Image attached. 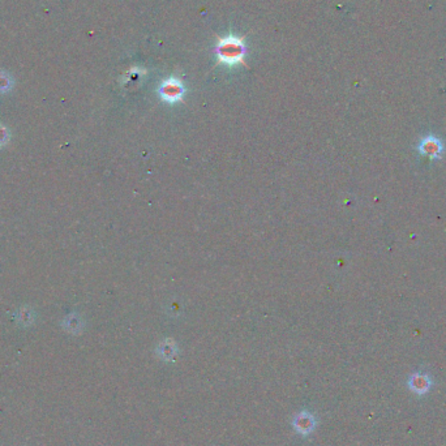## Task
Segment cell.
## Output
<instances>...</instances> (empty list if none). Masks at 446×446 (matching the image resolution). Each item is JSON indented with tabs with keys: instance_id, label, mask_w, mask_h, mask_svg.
<instances>
[{
	"instance_id": "obj_1",
	"label": "cell",
	"mask_w": 446,
	"mask_h": 446,
	"mask_svg": "<svg viewBox=\"0 0 446 446\" xmlns=\"http://www.w3.org/2000/svg\"><path fill=\"white\" fill-rule=\"evenodd\" d=\"M247 54V47L243 38L230 34L225 38H219L215 46V55L219 64L227 67L245 65L244 58Z\"/></svg>"
},
{
	"instance_id": "obj_2",
	"label": "cell",
	"mask_w": 446,
	"mask_h": 446,
	"mask_svg": "<svg viewBox=\"0 0 446 446\" xmlns=\"http://www.w3.org/2000/svg\"><path fill=\"white\" fill-rule=\"evenodd\" d=\"M416 150L419 154L423 157H427L431 161H440L445 153V145L440 137L434 135H428L420 139V141L416 145Z\"/></svg>"
},
{
	"instance_id": "obj_3",
	"label": "cell",
	"mask_w": 446,
	"mask_h": 446,
	"mask_svg": "<svg viewBox=\"0 0 446 446\" xmlns=\"http://www.w3.org/2000/svg\"><path fill=\"white\" fill-rule=\"evenodd\" d=\"M159 96L162 97L163 101L166 102H177L183 98L184 96V86L177 78L170 77L164 80L159 86Z\"/></svg>"
},
{
	"instance_id": "obj_4",
	"label": "cell",
	"mask_w": 446,
	"mask_h": 446,
	"mask_svg": "<svg viewBox=\"0 0 446 446\" xmlns=\"http://www.w3.org/2000/svg\"><path fill=\"white\" fill-rule=\"evenodd\" d=\"M315 427H316V419L308 411H301L300 414L295 416L294 428L300 434L307 436L310 432L315 431Z\"/></svg>"
},
{
	"instance_id": "obj_5",
	"label": "cell",
	"mask_w": 446,
	"mask_h": 446,
	"mask_svg": "<svg viewBox=\"0 0 446 446\" xmlns=\"http://www.w3.org/2000/svg\"><path fill=\"white\" fill-rule=\"evenodd\" d=\"M409 386L411 390L418 394H424L432 386V380L427 373H415L409 380Z\"/></svg>"
},
{
	"instance_id": "obj_6",
	"label": "cell",
	"mask_w": 446,
	"mask_h": 446,
	"mask_svg": "<svg viewBox=\"0 0 446 446\" xmlns=\"http://www.w3.org/2000/svg\"><path fill=\"white\" fill-rule=\"evenodd\" d=\"M12 86L11 77L8 74H0V92H7Z\"/></svg>"
}]
</instances>
